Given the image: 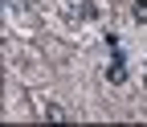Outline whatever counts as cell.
<instances>
[{
    "instance_id": "3",
    "label": "cell",
    "mask_w": 147,
    "mask_h": 127,
    "mask_svg": "<svg viewBox=\"0 0 147 127\" xmlns=\"http://www.w3.org/2000/svg\"><path fill=\"white\" fill-rule=\"evenodd\" d=\"M45 119H53V123H61V119H65V111H61V107H49V111H45Z\"/></svg>"
},
{
    "instance_id": "2",
    "label": "cell",
    "mask_w": 147,
    "mask_h": 127,
    "mask_svg": "<svg viewBox=\"0 0 147 127\" xmlns=\"http://www.w3.org/2000/svg\"><path fill=\"white\" fill-rule=\"evenodd\" d=\"M131 16L139 25H147V0H135V8H131Z\"/></svg>"
},
{
    "instance_id": "4",
    "label": "cell",
    "mask_w": 147,
    "mask_h": 127,
    "mask_svg": "<svg viewBox=\"0 0 147 127\" xmlns=\"http://www.w3.org/2000/svg\"><path fill=\"white\" fill-rule=\"evenodd\" d=\"M143 86H147V74H143Z\"/></svg>"
},
{
    "instance_id": "1",
    "label": "cell",
    "mask_w": 147,
    "mask_h": 127,
    "mask_svg": "<svg viewBox=\"0 0 147 127\" xmlns=\"http://www.w3.org/2000/svg\"><path fill=\"white\" fill-rule=\"evenodd\" d=\"M78 16H82V21H94V16H98V4H90V0L78 4Z\"/></svg>"
}]
</instances>
